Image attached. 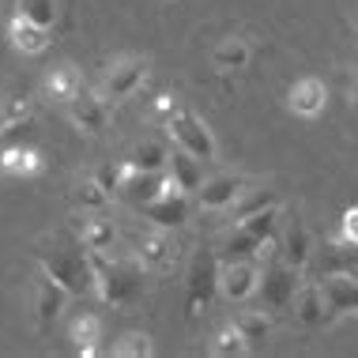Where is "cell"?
Here are the masks:
<instances>
[{
  "mask_svg": "<svg viewBox=\"0 0 358 358\" xmlns=\"http://www.w3.org/2000/svg\"><path fill=\"white\" fill-rule=\"evenodd\" d=\"M313 234H309V227L302 219H283V227H279V238H275V253L287 260L290 268H309V260H313Z\"/></svg>",
  "mask_w": 358,
  "mask_h": 358,
  "instance_id": "9",
  "label": "cell"
},
{
  "mask_svg": "<svg viewBox=\"0 0 358 358\" xmlns=\"http://www.w3.org/2000/svg\"><path fill=\"white\" fill-rule=\"evenodd\" d=\"M8 42H12V50H19V53L38 57V53L50 50L53 38H50V27L34 23V19H27L23 12H15L12 23H8Z\"/></svg>",
  "mask_w": 358,
  "mask_h": 358,
  "instance_id": "18",
  "label": "cell"
},
{
  "mask_svg": "<svg viewBox=\"0 0 358 358\" xmlns=\"http://www.w3.org/2000/svg\"><path fill=\"white\" fill-rule=\"evenodd\" d=\"M69 121L80 132H87V136H102L106 121H110V102L99 91H80L69 102Z\"/></svg>",
  "mask_w": 358,
  "mask_h": 358,
  "instance_id": "13",
  "label": "cell"
},
{
  "mask_svg": "<svg viewBox=\"0 0 358 358\" xmlns=\"http://www.w3.org/2000/svg\"><path fill=\"white\" fill-rule=\"evenodd\" d=\"M151 227H162V230H181L189 222V211H192V196L185 192H162V196L148 200L143 208H136Z\"/></svg>",
  "mask_w": 358,
  "mask_h": 358,
  "instance_id": "10",
  "label": "cell"
},
{
  "mask_svg": "<svg viewBox=\"0 0 358 358\" xmlns=\"http://www.w3.org/2000/svg\"><path fill=\"white\" fill-rule=\"evenodd\" d=\"M80 91H83V76L76 64H57V69H50V76H45V94H50L53 102L69 106Z\"/></svg>",
  "mask_w": 358,
  "mask_h": 358,
  "instance_id": "23",
  "label": "cell"
},
{
  "mask_svg": "<svg viewBox=\"0 0 358 358\" xmlns=\"http://www.w3.org/2000/svg\"><path fill=\"white\" fill-rule=\"evenodd\" d=\"M148 69H151L148 57H136V53L117 57V61H110V69H106L99 94H102L106 102H124V99H132V94L143 87V80H148Z\"/></svg>",
  "mask_w": 358,
  "mask_h": 358,
  "instance_id": "6",
  "label": "cell"
},
{
  "mask_svg": "<svg viewBox=\"0 0 358 358\" xmlns=\"http://www.w3.org/2000/svg\"><path fill=\"white\" fill-rule=\"evenodd\" d=\"M0 113H4V124H19L34 117V99L27 91H12L0 99Z\"/></svg>",
  "mask_w": 358,
  "mask_h": 358,
  "instance_id": "31",
  "label": "cell"
},
{
  "mask_svg": "<svg viewBox=\"0 0 358 358\" xmlns=\"http://www.w3.org/2000/svg\"><path fill=\"white\" fill-rule=\"evenodd\" d=\"M162 129H166V136L173 140V148H185V151L196 155V159L211 162L219 155V143H215V136H211L208 121L200 117V113L185 110V106H178V113L162 121Z\"/></svg>",
  "mask_w": 358,
  "mask_h": 358,
  "instance_id": "5",
  "label": "cell"
},
{
  "mask_svg": "<svg viewBox=\"0 0 358 358\" xmlns=\"http://www.w3.org/2000/svg\"><path fill=\"white\" fill-rule=\"evenodd\" d=\"M69 298H72L69 287L57 283L50 272H42V268H38V279H34V317H38V328H50L57 317L64 313Z\"/></svg>",
  "mask_w": 358,
  "mask_h": 358,
  "instance_id": "12",
  "label": "cell"
},
{
  "mask_svg": "<svg viewBox=\"0 0 358 358\" xmlns=\"http://www.w3.org/2000/svg\"><path fill=\"white\" fill-rule=\"evenodd\" d=\"M260 272H264V264H260V257H245V260H222V272H219V298H227V302H249V298H257L260 290Z\"/></svg>",
  "mask_w": 358,
  "mask_h": 358,
  "instance_id": "7",
  "label": "cell"
},
{
  "mask_svg": "<svg viewBox=\"0 0 358 358\" xmlns=\"http://www.w3.org/2000/svg\"><path fill=\"white\" fill-rule=\"evenodd\" d=\"M34 260L42 272H50L57 283H64L72 290V298L80 294H94V260L87 253V245L80 234H45L34 241Z\"/></svg>",
  "mask_w": 358,
  "mask_h": 358,
  "instance_id": "1",
  "label": "cell"
},
{
  "mask_svg": "<svg viewBox=\"0 0 358 358\" xmlns=\"http://www.w3.org/2000/svg\"><path fill=\"white\" fill-rule=\"evenodd\" d=\"M42 170H45V159L31 140L0 148V173L4 178H38Z\"/></svg>",
  "mask_w": 358,
  "mask_h": 358,
  "instance_id": "17",
  "label": "cell"
},
{
  "mask_svg": "<svg viewBox=\"0 0 358 358\" xmlns=\"http://www.w3.org/2000/svg\"><path fill=\"white\" fill-rule=\"evenodd\" d=\"M0 132H4V113H0Z\"/></svg>",
  "mask_w": 358,
  "mask_h": 358,
  "instance_id": "37",
  "label": "cell"
},
{
  "mask_svg": "<svg viewBox=\"0 0 358 358\" xmlns=\"http://www.w3.org/2000/svg\"><path fill=\"white\" fill-rule=\"evenodd\" d=\"M69 340L76 347V355H83V358H91V355H99L102 347V317L99 313H80V317H72V324H69Z\"/></svg>",
  "mask_w": 358,
  "mask_h": 358,
  "instance_id": "21",
  "label": "cell"
},
{
  "mask_svg": "<svg viewBox=\"0 0 358 358\" xmlns=\"http://www.w3.org/2000/svg\"><path fill=\"white\" fill-rule=\"evenodd\" d=\"M80 241L87 245V253H113V245H117V227H113V219H106L102 211H91L83 222H80Z\"/></svg>",
  "mask_w": 358,
  "mask_h": 358,
  "instance_id": "20",
  "label": "cell"
},
{
  "mask_svg": "<svg viewBox=\"0 0 358 358\" xmlns=\"http://www.w3.org/2000/svg\"><path fill=\"white\" fill-rule=\"evenodd\" d=\"M178 94H170V91H162L159 99H155V117L159 121H166V117H173V113H178Z\"/></svg>",
  "mask_w": 358,
  "mask_h": 358,
  "instance_id": "34",
  "label": "cell"
},
{
  "mask_svg": "<svg viewBox=\"0 0 358 358\" xmlns=\"http://www.w3.org/2000/svg\"><path fill=\"white\" fill-rule=\"evenodd\" d=\"M136 260L143 264V272L148 275H170L173 268H178V241L170 238V230L162 227H151L143 230V234L136 238Z\"/></svg>",
  "mask_w": 358,
  "mask_h": 358,
  "instance_id": "8",
  "label": "cell"
},
{
  "mask_svg": "<svg viewBox=\"0 0 358 358\" xmlns=\"http://www.w3.org/2000/svg\"><path fill=\"white\" fill-rule=\"evenodd\" d=\"M241 192H245V178L241 173H215V178H204V185L196 192V208L200 211H230Z\"/></svg>",
  "mask_w": 358,
  "mask_h": 358,
  "instance_id": "11",
  "label": "cell"
},
{
  "mask_svg": "<svg viewBox=\"0 0 358 358\" xmlns=\"http://www.w3.org/2000/svg\"><path fill=\"white\" fill-rule=\"evenodd\" d=\"M166 173L173 178V185L189 196H196L200 185H204V159H196L192 151L185 148H173L170 151V162H166Z\"/></svg>",
  "mask_w": 358,
  "mask_h": 358,
  "instance_id": "19",
  "label": "cell"
},
{
  "mask_svg": "<svg viewBox=\"0 0 358 358\" xmlns=\"http://www.w3.org/2000/svg\"><path fill=\"white\" fill-rule=\"evenodd\" d=\"M264 208H279V192L275 189H245L230 211H234V222H238V219L257 215V211H264Z\"/></svg>",
  "mask_w": 358,
  "mask_h": 358,
  "instance_id": "27",
  "label": "cell"
},
{
  "mask_svg": "<svg viewBox=\"0 0 358 358\" xmlns=\"http://www.w3.org/2000/svg\"><path fill=\"white\" fill-rule=\"evenodd\" d=\"M287 106H290V113H298V117H306V121L321 117L324 106H328L324 80H317V76H302V80H294V83H290V91H287Z\"/></svg>",
  "mask_w": 358,
  "mask_h": 358,
  "instance_id": "14",
  "label": "cell"
},
{
  "mask_svg": "<svg viewBox=\"0 0 358 358\" xmlns=\"http://www.w3.org/2000/svg\"><path fill=\"white\" fill-rule=\"evenodd\" d=\"M241 227L249 230L253 238L260 241H275L279 238V227H283V219H279V208H264V211H257V215H245V219H238Z\"/></svg>",
  "mask_w": 358,
  "mask_h": 358,
  "instance_id": "29",
  "label": "cell"
},
{
  "mask_svg": "<svg viewBox=\"0 0 358 358\" xmlns=\"http://www.w3.org/2000/svg\"><path fill=\"white\" fill-rule=\"evenodd\" d=\"M238 328H241V336L249 340V347H264L268 343V336H272V313H264V309H245V313H238V321H234Z\"/></svg>",
  "mask_w": 358,
  "mask_h": 358,
  "instance_id": "25",
  "label": "cell"
},
{
  "mask_svg": "<svg viewBox=\"0 0 358 358\" xmlns=\"http://www.w3.org/2000/svg\"><path fill=\"white\" fill-rule=\"evenodd\" d=\"M264 245H268V241L253 238L245 227H241V222H234L215 253H219V260H245V257H260V253H264Z\"/></svg>",
  "mask_w": 358,
  "mask_h": 358,
  "instance_id": "22",
  "label": "cell"
},
{
  "mask_svg": "<svg viewBox=\"0 0 358 358\" xmlns=\"http://www.w3.org/2000/svg\"><path fill=\"white\" fill-rule=\"evenodd\" d=\"M351 102H358V72H355V80H351Z\"/></svg>",
  "mask_w": 358,
  "mask_h": 358,
  "instance_id": "36",
  "label": "cell"
},
{
  "mask_svg": "<svg viewBox=\"0 0 358 358\" xmlns=\"http://www.w3.org/2000/svg\"><path fill=\"white\" fill-rule=\"evenodd\" d=\"M15 12H23L27 19H34V23H42V27L53 31L61 8H57V0H15Z\"/></svg>",
  "mask_w": 358,
  "mask_h": 358,
  "instance_id": "33",
  "label": "cell"
},
{
  "mask_svg": "<svg viewBox=\"0 0 358 358\" xmlns=\"http://www.w3.org/2000/svg\"><path fill=\"white\" fill-rule=\"evenodd\" d=\"M76 200L83 204V211H102L113 200V192L106 189L94 173H87V178H80V185H76Z\"/></svg>",
  "mask_w": 358,
  "mask_h": 358,
  "instance_id": "30",
  "label": "cell"
},
{
  "mask_svg": "<svg viewBox=\"0 0 358 358\" xmlns=\"http://www.w3.org/2000/svg\"><path fill=\"white\" fill-rule=\"evenodd\" d=\"M321 290H324L328 317H332V321L358 313V275H324Z\"/></svg>",
  "mask_w": 358,
  "mask_h": 358,
  "instance_id": "16",
  "label": "cell"
},
{
  "mask_svg": "<svg viewBox=\"0 0 358 358\" xmlns=\"http://www.w3.org/2000/svg\"><path fill=\"white\" fill-rule=\"evenodd\" d=\"M124 159H129L136 170H166L170 148H166V143H159V140H140L136 148L124 155Z\"/></svg>",
  "mask_w": 358,
  "mask_h": 358,
  "instance_id": "26",
  "label": "cell"
},
{
  "mask_svg": "<svg viewBox=\"0 0 358 358\" xmlns=\"http://www.w3.org/2000/svg\"><path fill=\"white\" fill-rule=\"evenodd\" d=\"M294 317L302 321L306 328H324L332 324V317H328V302H324V290H321V279L317 275H306L302 287H298L294 294Z\"/></svg>",
  "mask_w": 358,
  "mask_h": 358,
  "instance_id": "15",
  "label": "cell"
},
{
  "mask_svg": "<svg viewBox=\"0 0 358 358\" xmlns=\"http://www.w3.org/2000/svg\"><path fill=\"white\" fill-rule=\"evenodd\" d=\"M219 272H222V260H219L215 249H200V253H192L189 279H185L189 317H200L211 302H215V294H219Z\"/></svg>",
  "mask_w": 358,
  "mask_h": 358,
  "instance_id": "4",
  "label": "cell"
},
{
  "mask_svg": "<svg viewBox=\"0 0 358 358\" xmlns=\"http://www.w3.org/2000/svg\"><path fill=\"white\" fill-rule=\"evenodd\" d=\"M302 279H306V272L302 268H290L287 260L275 253V241H272V245H268V264H264V272H260L257 298L264 302L268 313H283V309L294 306V294H298V287H302Z\"/></svg>",
  "mask_w": 358,
  "mask_h": 358,
  "instance_id": "3",
  "label": "cell"
},
{
  "mask_svg": "<svg viewBox=\"0 0 358 358\" xmlns=\"http://www.w3.org/2000/svg\"><path fill=\"white\" fill-rule=\"evenodd\" d=\"M340 238H347V241L358 245V208H347L340 215Z\"/></svg>",
  "mask_w": 358,
  "mask_h": 358,
  "instance_id": "35",
  "label": "cell"
},
{
  "mask_svg": "<svg viewBox=\"0 0 358 358\" xmlns=\"http://www.w3.org/2000/svg\"><path fill=\"white\" fill-rule=\"evenodd\" d=\"M94 260V294L102 306L124 309L132 302H140L143 294V264L132 257H117V253H91Z\"/></svg>",
  "mask_w": 358,
  "mask_h": 358,
  "instance_id": "2",
  "label": "cell"
},
{
  "mask_svg": "<svg viewBox=\"0 0 358 358\" xmlns=\"http://www.w3.org/2000/svg\"><path fill=\"white\" fill-rule=\"evenodd\" d=\"M151 351L155 347H151L148 332H124V336H117V343L110 347V355H117V358H148Z\"/></svg>",
  "mask_w": 358,
  "mask_h": 358,
  "instance_id": "32",
  "label": "cell"
},
{
  "mask_svg": "<svg viewBox=\"0 0 358 358\" xmlns=\"http://www.w3.org/2000/svg\"><path fill=\"white\" fill-rule=\"evenodd\" d=\"M245 351H253L249 347V340L241 336V328L230 321V324H222L219 332H215V340H211V355L215 358H230V355H245Z\"/></svg>",
  "mask_w": 358,
  "mask_h": 358,
  "instance_id": "28",
  "label": "cell"
},
{
  "mask_svg": "<svg viewBox=\"0 0 358 358\" xmlns=\"http://www.w3.org/2000/svg\"><path fill=\"white\" fill-rule=\"evenodd\" d=\"M249 42L245 38H222V42L211 50V69L215 72H241L249 64Z\"/></svg>",
  "mask_w": 358,
  "mask_h": 358,
  "instance_id": "24",
  "label": "cell"
}]
</instances>
